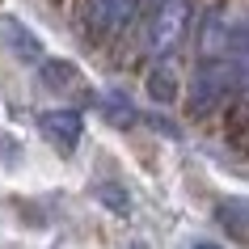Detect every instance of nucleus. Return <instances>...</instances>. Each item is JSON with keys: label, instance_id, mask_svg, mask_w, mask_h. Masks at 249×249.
<instances>
[{"label": "nucleus", "instance_id": "1", "mask_svg": "<svg viewBox=\"0 0 249 249\" xmlns=\"http://www.w3.org/2000/svg\"><path fill=\"white\" fill-rule=\"evenodd\" d=\"M135 0H89L85 4V26H89V34H106V30H114L123 17H127V9H131Z\"/></svg>", "mask_w": 249, "mask_h": 249}, {"label": "nucleus", "instance_id": "2", "mask_svg": "<svg viewBox=\"0 0 249 249\" xmlns=\"http://www.w3.org/2000/svg\"><path fill=\"white\" fill-rule=\"evenodd\" d=\"M152 93H157V102H169V97H173V76H169V72H165V76L152 72Z\"/></svg>", "mask_w": 249, "mask_h": 249}, {"label": "nucleus", "instance_id": "3", "mask_svg": "<svg viewBox=\"0 0 249 249\" xmlns=\"http://www.w3.org/2000/svg\"><path fill=\"white\" fill-rule=\"evenodd\" d=\"M195 249H215V245H195Z\"/></svg>", "mask_w": 249, "mask_h": 249}]
</instances>
